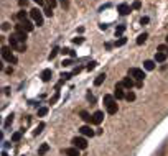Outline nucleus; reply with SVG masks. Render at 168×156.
I'll list each match as a JSON object with an SVG mask.
<instances>
[{
	"instance_id": "412c9836",
	"label": "nucleus",
	"mask_w": 168,
	"mask_h": 156,
	"mask_svg": "<svg viewBox=\"0 0 168 156\" xmlns=\"http://www.w3.org/2000/svg\"><path fill=\"white\" fill-rule=\"evenodd\" d=\"M104 81H106V74L102 72V74H99V76L96 77V81H94V86H101Z\"/></svg>"
},
{
	"instance_id": "37998d69",
	"label": "nucleus",
	"mask_w": 168,
	"mask_h": 156,
	"mask_svg": "<svg viewBox=\"0 0 168 156\" xmlns=\"http://www.w3.org/2000/svg\"><path fill=\"white\" fill-rule=\"evenodd\" d=\"M143 23H148V16H143V18H142V25H143Z\"/></svg>"
},
{
	"instance_id": "0eeeda50",
	"label": "nucleus",
	"mask_w": 168,
	"mask_h": 156,
	"mask_svg": "<svg viewBox=\"0 0 168 156\" xmlns=\"http://www.w3.org/2000/svg\"><path fill=\"white\" fill-rule=\"evenodd\" d=\"M122 86L125 87V89H129V91H130V89H132V87L135 86V82H133V79H132V77H130V76H129V77H124V81H122Z\"/></svg>"
},
{
	"instance_id": "aec40b11",
	"label": "nucleus",
	"mask_w": 168,
	"mask_h": 156,
	"mask_svg": "<svg viewBox=\"0 0 168 156\" xmlns=\"http://www.w3.org/2000/svg\"><path fill=\"white\" fill-rule=\"evenodd\" d=\"M48 150H50V145H48V143H43V145L40 146V150H38V156H43Z\"/></svg>"
},
{
	"instance_id": "9d476101",
	"label": "nucleus",
	"mask_w": 168,
	"mask_h": 156,
	"mask_svg": "<svg viewBox=\"0 0 168 156\" xmlns=\"http://www.w3.org/2000/svg\"><path fill=\"white\" fill-rule=\"evenodd\" d=\"M117 12L120 13V15H129V13H130V7H129L127 3H120L119 8H117Z\"/></svg>"
},
{
	"instance_id": "a19ab883",
	"label": "nucleus",
	"mask_w": 168,
	"mask_h": 156,
	"mask_svg": "<svg viewBox=\"0 0 168 156\" xmlns=\"http://www.w3.org/2000/svg\"><path fill=\"white\" fill-rule=\"evenodd\" d=\"M35 3H38V7H41V5H45V2L46 0H33Z\"/></svg>"
},
{
	"instance_id": "49530a36",
	"label": "nucleus",
	"mask_w": 168,
	"mask_h": 156,
	"mask_svg": "<svg viewBox=\"0 0 168 156\" xmlns=\"http://www.w3.org/2000/svg\"><path fill=\"white\" fill-rule=\"evenodd\" d=\"M167 43H168V36H167Z\"/></svg>"
},
{
	"instance_id": "c756f323",
	"label": "nucleus",
	"mask_w": 168,
	"mask_h": 156,
	"mask_svg": "<svg viewBox=\"0 0 168 156\" xmlns=\"http://www.w3.org/2000/svg\"><path fill=\"white\" fill-rule=\"evenodd\" d=\"M96 66H97V63H96V61H92V63H89V64H87L86 69H87V71H92L94 67H96Z\"/></svg>"
},
{
	"instance_id": "473e14b6",
	"label": "nucleus",
	"mask_w": 168,
	"mask_h": 156,
	"mask_svg": "<svg viewBox=\"0 0 168 156\" xmlns=\"http://www.w3.org/2000/svg\"><path fill=\"white\" fill-rule=\"evenodd\" d=\"M58 99H59V94H58V92H56L55 96L51 97V100H50V104H55V102H56V100H58Z\"/></svg>"
},
{
	"instance_id": "b1692460",
	"label": "nucleus",
	"mask_w": 168,
	"mask_h": 156,
	"mask_svg": "<svg viewBox=\"0 0 168 156\" xmlns=\"http://www.w3.org/2000/svg\"><path fill=\"white\" fill-rule=\"evenodd\" d=\"M124 31H125V26H124V25L117 26V28H115V36H119V38H120V35H122Z\"/></svg>"
},
{
	"instance_id": "4468645a",
	"label": "nucleus",
	"mask_w": 168,
	"mask_h": 156,
	"mask_svg": "<svg viewBox=\"0 0 168 156\" xmlns=\"http://www.w3.org/2000/svg\"><path fill=\"white\" fill-rule=\"evenodd\" d=\"M64 153H66L68 156H79V148L73 146V148H68V150H64Z\"/></svg>"
},
{
	"instance_id": "393cba45",
	"label": "nucleus",
	"mask_w": 168,
	"mask_h": 156,
	"mask_svg": "<svg viewBox=\"0 0 168 156\" xmlns=\"http://www.w3.org/2000/svg\"><path fill=\"white\" fill-rule=\"evenodd\" d=\"M125 99H127L129 102H133V100H135V94H133L132 91H129L127 94H125Z\"/></svg>"
},
{
	"instance_id": "9b49d317",
	"label": "nucleus",
	"mask_w": 168,
	"mask_h": 156,
	"mask_svg": "<svg viewBox=\"0 0 168 156\" xmlns=\"http://www.w3.org/2000/svg\"><path fill=\"white\" fill-rule=\"evenodd\" d=\"M8 43H10V48H12V49H18V46L21 45L20 41L15 38V35H12L10 38H8Z\"/></svg>"
},
{
	"instance_id": "a878e982",
	"label": "nucleus",
	"mask_w": 168,
	"mask_h": 156,
	"mask_svg": "<svg viewBox=\"0 0 168 156\" xmlns=\"http://www.w3.org/2000/svg\"><path fill=\"white\" fill-rule=\"evenodd\" d=\"M125 43H127V38H124V36H120V38H119V40L115 41V46H124Z\"/></svg>"
},
{
	"instance_id": "2eb2a0df",
	"label": "nucleus",
	"mask_w": 168,
	"mask_h": 156,
	"mask_svg": "<svg viewBox=\"0 0 168 156\" xmlns=\"http://www.w3.org/2000/svg\"><path fill=\"white\" fill-rule=\"evenodd\" d=\"M117 110H119V107H117V104H115V102H112L111 105H107V113H111V115L117 113Z\"/></svg>"
},
{
	"instance_id": "ea45409f",
	"label": "nucleus",
	"mask_w": 168,
	"mask_h": 156,
	"mask_svg": "<svg viewBox=\"0 0 168 156\" xmlns=\"http://www.w3.org/2000/svg\"><path fill=\"white\" fill-rule=\"evenodd\" d=\"M71 64H73L71 59H64V61H63V66H71Z\"/></svg>"
},
{
	"instance_id": "79ce46f5",
	"label": "nucleus",
	"mask_w": 168,
	"mask_h": 156,
	"mask_svg": "<svg viewBox=\"0 0 168 156\" xmlns=\"http://www.w3.org/2000/svg\"><path fill=\"white\" fill-rule=\"evenodd\" d=\"M2 28H3V30H8V28H10V23H3V26H2Z\"/></svg>"
},
{
	"instance_id": "72a5a7b5",
	"label": "nucleus",
	"mask_w": 168,
	"mask_h": 156,
	"mask_svg": "<svg viewBox=\"0 0 168 156\" xmlns=\"http://www.w3.org/2000/svg\"><path fill=\"white\" fill-rule=\"evenodd\" d=\"M12 122H13V115H8V117H7V122H5V126H8Z\"/></svg>"
},
{
	"instance_id": "423d86ee",
	"label": "nucleus",
	"mask_w": 168,
	"mask_h": 156,
	"mask_svg": "<svg viewBox=\"0 0 168 156\" xmlns=\"http://www.w3.org/2000/svg\"><path fill=\"white\" fill-rule=\"evenodd\" d=\"M124 86H122V82H119L117 86H115V92H114V97L115 99H124L125 97V94H124Z\"/></svg>"
},
{
	"instance_id": "58836bf2",
	"label": "nucleus",
	"mask_w": 168,
	"mask_h": 156,
	"mask_svg": "<svg viewBox=\"0 0 168 156\" xmlns=\"http://www.w3.org/2000/svg\"><path fill=\"white\" fill-rule=\"evenodd\" d=\"M71 76H73V74H68V72H63V74H61V77H63V81H66V79H69Z\"/></svg>"
},
{
	"instance_id": "ddd939ff",
	"label": "nucleus",
	"mask_w": 168,
	"mask_h": 156,
	"mask_svg": "<svg viewBox=\"0 0 168 156\" xmlns=\"http://www.w3.org/2000/svg\"><path fill=\"white\" fill-rule=\"evenodd\" d=\"M13 35H15V38L20 41V43H25L26 41V31H15Z\"/></svg>"
},
{
	"instance_id": "1a4fd4ad",
	"label": "nucleus",
	"mask_w": 168,
	"mask_h": 156,
	"mask_svg": "<svg viewBox=\"0 0 168 156\" xmlns=\"http://www.w3.org/2000/svg\"><path fill=\"white\" fill-rule=\"evenodd\" d=\"M79 131H81L84 136H94V130H92L91 126H87V125L81 126V128H79Z\"/></svg>"
},
{
	"instance_id": "f3484780",
	"label": "nucleus",
	"mask_w": 168,
	"mask_h": 156,
	"mask_svg": "<svg viewBox=\"0 0 168 156\" xmlns=\"http://www.w3.org/2000/svg\"><path fill=\"white\" fill-rule=\"evenodd\" d=\"M17 18L20 20V23H21V21H26V20H28V13H26L25 10H21V12L17 13Z\"/></svg>"
},
{
	"instance_id": "cd10ccee",
	"label": "nucleus",
	"mask_w": 168,
	"mask_h": 156,
	"mask_svg": "<svg viewBox=\"0 0 168 156\" xmlns=\"http://www.w3.org/2000/svg\"><path fill=\"white\" fill-rule=\"evenodd\" d=\"M21 138V133L20 131H17V133H13V135H12V141H18Z\"/></svg>"
},
{
	"instance_id": "dca6fc26",
	"label": "nucleus",
	"mask_w": 168,
	"mask_h": 156,
	"mask_svg": "<svg viewBox=\"0 0 168 156\" xmlns=\"http://www.w3.org/2000/svg\"><path fill=\"white\" fill-rule=\"evenodd\" d=\"M165 59H167V54L162 53V51H158L157 54H155V63H163Z\"/></svg>"
},
{
	"instance_id": "7c9ffc66",
	"label": "nucleus",
	"mask_w": 168,
	"mask_h": 156,
	"mask_svg": "<svg viewBox=\"0 0 168 156\" xmlns=\"http://www.w3.org/2000/svg\"><path fill=\"white\" fill-rule=\"evenodd\" d=\"M51 10H53L51 7H46V8H45V15L46 16H53V12H51Z\"/></svg>"
},
{
	"instance_id": "c03bdc74",
	"label": "nucleus",
	"mask_w": 168,
	"mask_h": 156,
	"mask_svg": "<svg viewBox=\"0 0 168 156\" xmlns=\"http://www.w3.org/2000/svg\"><path fill=\"white\" fill-rule=\"evenodd\" d=\"M158 49H160V51H165V49H167V46L162 45V46H158Z\"/></svg>"
},
{
	"instance_id": "4c0bfd02",
	"label": "nucleus",
	"mask_w": 168,
	"mask_h": 156,
	"mask_svg": "<svg viewBox=\"0 0 168 156\" xmlns=\"http://www.w3.org/2000/svg\"><path fill=\"white\" fill-rule=\"evenodd\" d=\"M18 5H20V7H26V5H28V0H18Z\"/></svg>"
},
{
	"instance_id": "6e6552de",
	"label": "nucleus",
	"mask_w": 168,
	"mask_h": 156,
	"mask_svg": "<svg viewBox=\"0 0 168 156\" xmlns=\"http://www.w3.org/2000/svg\"><path fill=\"white\" fill-rule=\"evenodd\" d=\"M51 76H53V71L51 69H45L41 72V81L43 82H50L51 81Z\"/></svg>"
},
{
	"instance_id": "7ed1b4c3",
	"label": "nucleus",
	"mask_w": 168,
	"mask_h": 156,
	"mask_svg": "<svg viewBox=\"0 0 168 156\" xmlns=\"http://www.w3.org/2000/svg\"><path fill=\"white\" fill-rule=\"evenodd\" d=\"M73 145L76 146V148H79V150H86L87 141H86V138H82V136H76V138L73 140Z\"/></svg>"
},
{
	"instance_id": "20e7f679",
	"label": "nucleus",
	"mask_w": 168,
	"mask_h": 156,
	"mask_svg": "<svg viewBox=\"0 0 168 156\" xmlns=\"http://www.w3.org/2000/svg\"><path fill=\"white\" fill-rule=\"evenodd\" d=\"M2 58H3V61H7V63H10V61L13 59L10 46H3V48H2Z\"/></svg>"
},
{
	"instance_id": "bb28decb",
	"label": "nucleus",
	"mask_w": 168,
	"mask_h": 156,
	"mask_svg": "<svg viewBox=\"0 0 168 156\" xmlns=\"http://www.w3.org/2000/svg\"><path fill=\"white\" fill-rule=\"evenodd\" d=\"M46 113H48V109H46V107H41V109H38V117H45Z\"/></svg>"
},
{
	"instance_id": "f257e3e1",
	"label": "nucleus",
	"mask_w": 168,
	"mask_h": 156,
	"mask_svg": "<svg viewBox=\"0 0 168 156\" xmlns=\"http://www.w3.org/2000/svg\"><path fill=\"white\" fill-rule=\"evenodd\" d=\"M129 76H130L132 79H135V81H138V82H142V81H143V77H145L143 71H142V69H138V67H132V69L129 71Z\"/></svg>"
},
{
	"instance_id": "a211bd4d",
	"label": "nucleus",
	"mask_w": 168,
	"mask_h": 156,
	"mask_svg": "<svg viewBox=\"0 0 168 156\" xmlns=\"http://www.w3.org/2000/svg\"><path fill=\"white\" fill-rule=\"evenodd\" d=\"M81 118H82L84 122H86V123H91V122H92V115H89V113H87L86 110H82V112H81Z\"/></svg>"
},
{
	"instance_id": "2f4dec72",
	"label": "nucleus",
	"mask_w": 168,
	"mask_h": 156,
	"mask_svg": "<svg viewBox=\"0 0 168 156\" xmlns=\"http://www.w3.org/2000/svg\"><path fill=\"white\" fill-rule=\"evenodd\" d=\"M46 3H48V7H51V8H55L58 2H56V0H46Z\"/></svg>"
},
{
	"instance_id": "5701e85b",
	"label": "nucleus",
	"mask_w": 168,
	"mask_h": 156,
	"mask_svg": "<svg viewBox=\"0 0 168 156\" xmlns=\"http://www.w3.org/2000/svg\"><path fill=\"white\" fill-rule=\"evenodd\" d=\"M112 102H114V97H112V96H104V105H111V104H112Z\"/></svg>"
},
{
	"instance_id": "f8f14e48",
	"label": "nucleus",
	"mask_w": 168,
	"mask_h": 156,
	"mask_svg": "<svg viewBox=\"0 0 168 156\" xmlns=\"http://www.w3.org/2000/svg\"><path fill=\"white\" fill-rule=\"evenodd\" d=\"M33 23H31L30 20H26V21H21V28H23V31H26V33H28V31H33Z\"/></svg>"
},
{
	"instance_id": "a18cd8bd",
	"label": "nucleus",
	"mask_w": 168,
	"mask_h": 156,
	"mask_svg": "<svg viewBox=\"0 0 168 156\" xmlns=\"http://www.w3.org/2000/svg\"><path fill=\"white\" fill-rule=\"evenodd\" d=\"M61 5L63 7H68V2H66V0H61Z\"/></svg>"
},
{
	"instance_id": "c9c22d12",
	"label": "nucleus",
	"mask_w": 168,
	"mask_h": 156,
	"mask_svg": "<svg viewBox=\"0 0 168 156\" xmlns=\"http://www.w3.org/2000/svg\"><path fill=\"white\" fill-rule=\"evenodd\" d=\"M73 41H74L76 45H81V43H82V41H84V40H82V36H77V38H74V40H73Z\"/></svg>"
},
{
	"instance_id": "4be33fe9",
	"label": "nucleus",
	"mask_w": 168,
	"mask_h": 156,
	"mask_svg": "<svg viewBox=\"0 0 168 156\" xmlns=\"http://www.w3.org/2000/svg\"><path fill=\"white\" fill-rule=\"evenodd\" d=\"M147 38H148V35H147V33H142V35H140V36L137 38V45H143Z\"/></svg>"
},
{
	"instance_id": "e433bc0d",
	"label": "nucleus",
	"mask_w": 168,
	"mask_h": 156,
	"mask_svg": "<svg viewBox=\"0 0 168 156\" xmlns=\"http://www.w3.org/2000/svg\"><path fill=\"white\" fill-rule=\"evenodd\" d=\"M58 51H59V49H58V48H55V49L51 51V54H50V59H53V58H55V56L58 54Z\"/></svg>"
},
{
	"instance_id": "f704fd0d",
	"label": "nucleus",
	"mask_w": 168,
	"mask_h": 156,
	"mask_svg": "<svg viewBox=\"0 0 168 156\" xmlns=\"http://www.w3.org/2000/svg\"><path fill=\"white\" fill-rule=\"evenodd\" d=\"M140 7H142V3H140V2H133V5H132V8H135V10H138V8H140Z\"/></svg>"
},
{
	"instance_id": "f03ea898",
	"label": "nucleus",
	"mask_w": 168,
	"mask_h": 156,
	"mask_svg": "<svg viewBox=\"0 0 168 156\" xmlns=\"http://www.w3.org/2000/svg\"><path fill=\"white\" fill-rule=\"evenodd\" d=\"M30 16L31 20L35 21V25H43V15H41V12L38 10V8H33V10H30Z\"/></svg>"
},
{
	"instance_id": "39448f33",
	"label": "nucleus",
	"mask_w": 168,
	"mask_h": 156,
	"mask_svg": "<svg viewBox=\"0 0 168 156\" xmlns=\"http://www.w3.org/2000/svg\"><path fill=\"white\" fill-rule=\"evenodd\" d=\"M102 120H104V113H102L101 110L94 112V115H92V123H94V125H99V123H102Z\"/></svg>"
},
{
	"instance_id": "6ab92c4d",
	"label": "nucleus",
	"mask_w": 168,
	"mask_h": 156,
	"mask_svg": "<svg viewBox=\"0 0 168 156\" xmlns=\"http://www.w3.org/2000/svg\"><path fill=\"white\" fill-rule=\"evenodd\" d=\"M143 67H145V69L147 71H153L155 69V61H145V63H143Z\"/></svg>"
},
{
	"instance_id": "c85d7f7f",
	"label": "nucleus",
	"mask_w": 168,
	"mask_h": 156,
	"mask_svg": "<svg viewBox=\"0 0 168 156\" xmlns=\"http://www.w3.org/2000/svg\"><path fill=\"white\" fill-rule=\"evenodd\" d=\"M43 128H45V123H40V125H38V128L35 130V135H40L41 131H43Z\"/></svg>"
}]
</instances>
